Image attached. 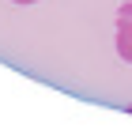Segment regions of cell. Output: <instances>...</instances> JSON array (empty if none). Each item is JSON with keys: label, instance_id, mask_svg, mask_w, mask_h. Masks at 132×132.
I'll use <instances>...</instances> for the list:
<instances>
[{"label": "cell", "instance_id": "obj_1", "mask_svg": "<svg viewBox=\"0 0 132 132\" xmlns=\"http://www.w3.org/2000/svg\"><path fill=\"white\" fill-rule=\"evenodd\" d=\"M117 53L132 64V4L117 8Z\"/></svg>", "mask_w": 132, "mask_h": 132}, {"label": "cell", "instance_id": "obj_2", "mask_svg": "<svg viewBox=\"0 0 132 132\" xmlns=\"http://www.w3.org/2000/svg\"><path fill=\"white\" fill-rule=\"evenodd\" d=\"M11 4H23V8H27V4H38V0H11Z\"/></svg>", "mask_w": 132, "mask_h": 132}, {"label": "cell", "instance_id": "obj_3", "mask_svg": "<svg viewBox=\"0 0 132 132\" xmlns=\"http://www.w3.org/2000/svg\"><path fill=\"white\" fill-rule=\"evenodd\" d=\"M128 113H132V102H128Z\"/></svg>", "mask_w": 132, "mask_h": 132}]
</instances>
